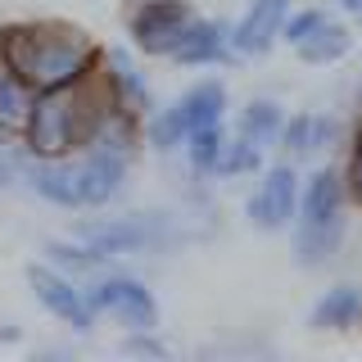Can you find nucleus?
<instances>
[{"label":"nucleus","instance_id":"25","mask_svg":"<svg viewBox=\"0 0 362 362\" xmlns=\"http://www.w3.org/2000/svg\"><path fill=\"white\" fill-rule=\"evenodd\" d=\"M344 186H349V204L362 213V118L354 122V132H349V158L344 163Z\"/></svg>","mask_w":362,"mask_h":362},{"label":"nucleus","instance_id":"5","mask_svg":"<svg viewBox=\"0 0 362 362\" xmlns=\"http://www.w3.org/2000/svg\"><path fill=\"white\" fill-rule=\"evenodd\" d=\"M82 290H86V308L95 313V322L105 317L122 331H158V322H163V308H158L150 281L127 267L95 272L90 281H82Z\"/></svg>","mask_w":362,"mask_h":362},{"label":"nucleus","instance_id":"9","mask_svg":"<svg viewBox=\"0 0 362 362\" xmlns=\"http://www.w3.org/2000/svg\"><path fill=\"white\" fill-rule=\"evenodd\" d=\"M77 163V190H82V209L86 213H105L113 199L127 190L132 177V154H118L109 145H82L73 154Z\"/></svg>","mask_w":362,"mask_h":362},{"label":"nucleus","instance_id":"19","mask_svg":"<svg viewBox=\"0 0 362 362\" xmlns=\"http://www.w3.org/2000/svg\"><path fill=\"white\" fill-rule=\"evenodd\" d=\"M32 95H37V90L23 82L14 68H9V59L0 54V141H18V136H23Z\"/></svg>","mask_w":362,"mask_h":362},{"label":"nucleus","instance_id":"12","mask_svg":"<svg viewBox=\"0 0 362 362\" xmlns=\"http://www.w3.org/2000/svg\"><path fill=\"white\" fill-rule=\"evenodd\" d=\"M294 0H249L240 18L231 23V54L240 59H267L281 45V23H286Z\"/></svg>","mask_w":362,"mask_h":362},{"label":"nucleus","instance_id":"15","mask_svg":"<svg viewBox=\"0 0 362 362\" xmlns=\"http://www.w3.org/2000/svg\"><path fill=\"white\" fill-rule=\"evenodd\" d=\"M308 326L317 335H349L362 326V286L358 281H335L317 294L313 313H308Z\"/></svg>","mask_w":362,"mask_h":362},{"label":"nucleus","instance_id":"24","mask_svg":"<svg viewBox=\"0 0 362 362\" xmlns=\"http://www.w3.org/2000/svg\"><path fill=\"white\" fill-rule=\"evenodd\" d=\"M335 9L331 5H290V14H286V23H281V45L286 50H294L299 41H308L317 28H322L326 18H331Z\"/></svg>","mask_w":362,"mask_h":362},{"label":"nucleus","instance_id":"14","mask_svg":"<svg viewBox=\"0 0 362 362\" xmlns=\"http://www.w3.org/2000/svg\"><path fill=\"white\" fill-rule=\"evenodd\" d=\"M349 136V122L335 118V113H322V109H299L286 118V132H281V145L276 150H286V158H322L331 154L335 145H344Z\"/></svg>","mask_w":362,"mask_h":362},{"label":"nucleus","instance_id":"3","mask_svg":"<svg viewBox=\"0 0 362 362\" xmlns=\"http://www.w3.org/2000/svg\"><path fill=\"white\" fill-rule=\"evenodd\" d=\"M100 109H105V90H100L95 77H90V82H77V86L37 90L18 145L37 158H68L90 141Z\"/></svg>","mask_w":362,"mask_h":362},{"label":"nucleus","instance_id":"17","mask_svg":"<svg viewBox=\"0 0 362 362\" xmlns=\"http://www.w3.org/2000/svg\"><path fill=\"white\" fill-rule=\"evenodd\" d=\"M181 109V118H186V127H218L226 122V113H231V95H226V82L222 77H199V82H190L181 95L173 100Z\"/></svg>","mask_w":362,"mask_h":362},{"label":"nucleus","instance_id":"11","mask_svg":"<svg viewBox=\"0 0 362 362\" xmlns=\"http://www.w3.org/2000/svg\"><path fill=\"white\" fill-rule=\"evenodd\" d=\"M18 186L28 190V195H37L41 204H50V209H64V213H77V209H82V190H77V163H73V154H68V158H37V154L23 150Z\"/></svg>","mask_w":362,"mask_h":362},{"label":"nucleus","instance_id":"27","mask_svg":"<svg viewBox=\"0 0 362 362\" xmlns=\"http://www.w3.org/2000/svg\"><path fill=\"white\" fill-rule=\"evenodd\" d=\"M331 9H335L339 18H354L358 9H362V0H331Z\"/></svg>","mask_w":362,"mask_h":362},{"label":"nucleus","instance_id":"4","mask_svg":"<svg viewBox=\"0 0 362 362\" xmlns=\"http://www.w3.org/2000/svg\"><path fill=\"white\" fill-rule=\"evenodd\" d=\"M73 240L90 245L105 258H163L177 254L181 245H190V231L177 213H158V209H136L118 213V218H95V222H77Z\"/></svg>","mask_w":362,"mask_h":362},{"label":"nucleus","instance_id":"13","mask_svg":"<svg viewBox=\"0 0 362 362\" xmlns=\"http://www.w3.org/2000/svg\"><path fill=\"white\" fill-rule=\"evenodd\" d=\"M168 64H177V68L235 64V54H231V23L218 18V14H195L186 23V32L177 37V45L168 50Z\"/></svg>","mask_w":362,"mask_h":362},{"label":"nucleus","instance_id":"28","mask_svg":"<svg viewBox=\"0 0 362 362\" xmlns=\"http://www.w3.org/2000/svg\"><path fill=\"white\" fill-rule=\"evenodd\" d=\"M358 113H362V77H358Z\"/></svg>","mask_w":362,"mask_h":362},{"label":"nucleus","instance_id":"7","mask_svg":"<svg viewBox=\"0 0 362 362\" xmlns=\"http://www.w3.org/2000/svg\"><path fill=\"white\" fill-rule=\"evenodd\" d=\"M23 281H28L32 299H37V308L45 317H54V322L68 326L73 335H90V331H95V313L86 308V290H82L77 276H68L64 267L37 258V263L23 267Z\"/></svg>","mask_w":362,"mask_h":362},{"label":"nucleus","instance_id":"29","mask_svg":"<svg viewBox=\"0 0 362 362\" xmlns=\"http://www.w3.org/2000/svg\"><path fill=\"white\" fill-rule=\"evenodd\" d=\"M354 23H358V32H362V9H358V14H354Z\"/></svg>","mask_w":362,"mask_h":362},{"label":"nucleus","instance_id":"23","mask_svg":"<svg viewBox=\"0 0 362 362\" xmlns=\"http://www.w3.org/2000/svg\"><path fill=\"white\" fill-rule=\"evenodd\" d=\"M267 163V150H258L245 136H226L222 158H218V181H240V177H258V168Z\"/></svg>","mask_w":362,"mask_h":362},{"label":"nucleus","instance_id":"8","mask_svg":"<svg viewBox=\"0 0 362 362\" xmlns=\"http://www.w3.org/2000/svg\"><path fill=\"white\" fill-rule=\"evenodd\" d=\"M195 18L190 0H136L127 9V37L132 50L145 59H168V50L186 32V23Z\"/></svg>","mask_w":362,"mask_h":362},{"label":"nucleus","instance_id":"21","mask_svg":"<svg viewBox=\"0 0 362 362\" xmlns=\"http://www.w3.org/2000/svg\"><path fill=\"white\" fill-rule=\"evenodd\" d=\"M41 254H45V263H54V267H64L68 276H77V281H90L95 272H105V267H118L113 258H105V254H95L90 245H82V240H45L41 245Z\"/></svg>","mask_w":362,"mask_h":362},{"label":"nucleus","instance_id":"22","mask_svg":"<svg viewBox=\"0 0 362 362\" xmlns=\"http://www.w3.org/2000/svg\"><path fill=\"white\" fill-rule=\"evenodd\" d=\"M222 145H226V122L218 127H195L181 145V158H186L190 177L195 181H213L218 177V158H222Z\"/></svg>","mask_w":362,"mask_h":362},{"label":"nucleus","instance_id":"16","mask_svg":"<svg viewBox=\"0 0 362 362\" xmlns=\"http://www.w3.org/2000/svg\"><path fill=\"white\" fill-rule=\"evenodd\" d=\"M286 118H290V109L281 105L276 95H254V100L240 105V113H235V136H245V141H254L258 150L272 154L281 145Z\"/></svg>","mask_w":362,"mask_h":362},{"label":"nucleus","instance_id":"1","mask_svg":"<svg viewBox=\"0 0 362 362\" xmlns=\"http://www.w3.org/2000/svg\"><path fill=\"white\" fill-rule=\"evenodd\" d=\"M0 54L32 90L90 82L105 45L68 18H23L0 23Z\"/></svg>","mask_w":362,"mask_h":362},{"label":"nucleus","instance_id":"20","mask_svg":"<svg viewBox=\"0 0 362 362\" xmlns=\"http://www.w3.org/2000/svg\"><path fill=\"white\" fill-rule=\"evenodd\" d=\"M186 136H190V127L177 105H154L141 118V145H150L154 154H181Z\"/></svg>","mask_w":362,"mask_h":362},{"label":"nucleus","instance_id":"2","mask_svg":"<svg viewBox=\"0 0 362 362\" xmlns=\"http://www.w3.org/2000/svg\"><path fill=\"white\" fill-rule=\"evenodd\" d=\"M349 186L339 163H317L299 181V213L290 222V258L299 272H322L344 254Z\"/></svg>","mask_w":362,"mask_h":362},{"label":"nucleus","instance_id":"6","mask_svg":"<svg viewBox=\"0 0 362 362\" xmlns=\"http://www.w3.org/2000/svg\"><path fill=\"white\" fill-rule=\"evenodd\" d=\"M299 181L303 173L294 168V158H267L258 168V181L245 199V222L263 235L290 231L294 213H299Z\"/></svg>","mask_w":362,"mask_h":362},{"label":"nucleus","instance_id":"10","mask_svg":"<svg viewBox=\"0 0 362 362\" xmlns=\"http://www.w3.org/2000/svg\"><path fill=\"white\" fill-rule=\"evenodd\" d=\"M95 82H100V90H105L109 105L127 109V113H136V118H145V113L158 105L150 77H145V68H141V59H132L127 45H109V50L100 54Z\"/></svg>","mask_w":362,"mask_h":362},{"label":"nucleus","instance_id":"26","mask_svg":"<svg viewBox=\"0 0 362 362\" xmlns=\"http://www.w3.org/2000/svg\"><path fill=\"white\" fill-rule=\"evenodd\" d=\"M18 163H23V145L18 141H0V190L18 186Z\"/></svg>","mask_w":362,"mask_h":362},{"label":"nucleus","instance_id":"18","mask_svg":"<svg viewBox=\"0 0 362 362\" xmlns=\"http://www.w3.org/2000/svg\"><path fill=\"white\" fill-rule=\"evenodd\" d=\"M354 41H358V32L349 28V18L331 14L308 41L294 45L290 54H294L299 64H308V68H331V64H339V59H349V54H354Z\"/></svg>","mask_w":362,"mask_h":362}]
</instances>
